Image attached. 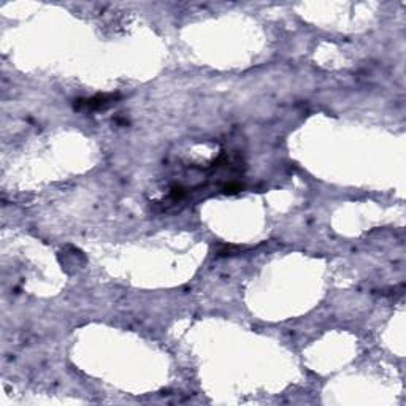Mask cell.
Returning a JSON list of instances; mask_svg holds the SVG:
<instances>
[{
    "mask_svg": "<svg viewBox=\"0 0 406 406\" xmlns=\"http://www.w3.org/2000/svg\"><path fill=\"white\" fill-rule=\"evenodd\" d=\"M115 100L113 95H98V97H94V98H89V100H84V102H81L79 100V105H83L86 107L87 110H97V108H102V107H105L108 104H111V102ZM78 105V107H79Z\"/></svg>",
    "mask_w": 406,
    "mask_h": 406,
    "instance_id": "obj_1",
    "label": "cell"
}]
</instances>
